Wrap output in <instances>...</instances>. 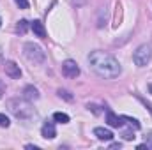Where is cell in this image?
Wrapping results in <instances>:
<instances>
[{
	"instance_id": "2e32d148",
	"label": "cell",
	"mask_w": 152,
	"mask_h": 150,
	"mask_svg": "<svg viewBox=\"0 0 152 150\" xmlns=\"http://www.w3.org/2000/svg\"><path fill=\"white\" fill-rule=\"evenodd\" d=\"M9 125H11V120L4 113H0V127H9Z\"/></svg>"
},
{
	"instance_id": "277c9868",
	"label": "cell",
	"mask_w": 152,
	"mask_h": 150,
	"mask_svg": "<svg viewBox=\"0 0 152 150\" xmlns=\"http://www.w3.org/2000/svg\"><path fill=\"white\" fill-rule=\"evenodd\" d=\"M23 53H25V57H27L32 64H44V60H46L44 50H42L39 44H36V42H25Z\"/></svg>"
},
{
	"instance_id": "44dd1931",
	"label": "cell",
	"mask_w": 152,
	"mask_h": 150,
	"mask_svg": "<svg viewBox=\"0 0 152 150\" xmlns=\"http://www.w3.org/2000/svg\"><path fill=\"white\" fill-rule=\"evenodd\" d=\"M122 147V143H112V149H120Z\"/></svg>"
},
{
	"instance_id": "30bf717a",
	"label": "cell",
	"mask_w": 152,
	"mask_h": 150,
	"mask_svg": "<svg viewBox=\"0 0 152 150\" xmlns=\"http://www.w3.org/2000/svg\"><path fill=\"white\" fill-rule=\"evenodd\" d=\"M106 122H108L110 127H122V125H124V118L118 117V115H115L113 111L106 113Z\"/></svg>"
},
{
	"instance_id": "5bb4252c",
	"label": "cell",
	"mask_w": 152,
	"mask_h": 150,
	"mask_svg": "<svg viewBox=\"0 0 152 150\" xmlns=\"http://www.w3.org/2000/svg\"><path fill=\"white\" fill-rule=\"evenodd\" d=\"M122 118H124L126 122H129V125H131V127H134V129H140V122H138L136 118H133V117H127V115H124Z\"/></svg>"
},
{
	"instance_id": "9a60e30c",
	"label": "cell",
	"mask_w": 152,
	"mask_h": 150,
	"mask_svg": "<svg viewBox=\"0 0 152 150\" xmlns=\"http://www.w3.org/2000/svg\"><path fill=\"white\" fill-rule=\"evenodd\" d=\"M27 25H28V21H27V20H21V21H18L16 30H18L20 34H25V32H27Z\"/></svg>"
},
{
	"instance_id": "7c38bea8",
	"label": "cell",
	"mask_w": 152,
	"mask_h": 150,
	"mask_svg": "<svg viewBox=\"0 0 152 150\" xmlns=\"http://www.w3.org/2000/svg\"><path fill=\"white\" fill-rule=\"evenodd\" d=\"M53 120L58 122V124H69V115L62 113V111H57V113H53Z\"/></svg>"
},
{
	"instance_id": "cb8c5ba5",
	"label": "cell",
	"mask_w": 152,
	"mask_h": 150,
	"mask_svg": "<svg viewBox=\"0 0 152 150\" xmlns=\"http://www.w3.org/2000/svg\"><path fill=\"white\" fill-rule=\"evenodd\" d=\"M0 25H2V20H0Z\"/></svg>"
},
{
	"instance_id": "ba28073f",
	"label": "cell",
	"mask_w": 152,
	"mask_h": 150,
	"mask_svg": "<svg viewBox=\"0 0 152 150\" xmlns=\"http://www.w3.org/2000/svg\"><path fill=\"white\" fill-rule=\"evenodd\" d=\"M94 136L101 141H112L113 140V133L110 129H104V127H96L94 129Z\"/></svg>"
},
{
	"instance_id": "6da1fadb",
	"label": "cell",
	"mask_w": 152,
	"mask_h": 150,
	"mask_svg": "<svg viewBox=\"0 0 152 150\" xmlns=\"http://www.w3.org/2000/svg\"><path fill=\"white\" fill-rule=\"evenodd\" d=\"M88 64H90V69L96 74L104 78V79H115V78H118L120 73H122L120 62L115 58L113 55H110L106 51H101V50L90 51Z\"/></svg>"
},
{
	"instance_id": "8fae6325",
	"label": "cell",
	"mask_w": 152,
	"mask_h": 150,
	"mask_svg": "<svg viewBox=\"0 0 152 150\" xmlns=\"http://www.w3.org/2000/svg\"><path fill=\"white\" fill-rule=\"evenodd\" d=\"M30 28H32V32H34L37 37H46V28H44L42 21H39V20L32 21V23H30Z\"/></svg>"
},
{
	"instance_id": "8992f818",
	"label": "cell",
	"mask_w": 152,
	"mask_h": 150,
	"mask_svg": "<svg viewBox=\"0 0 152 150\" xmlns=\"http://www.w3.org/2000/svg\"><path fill=\"white\" fill-rule=\"evenodd\" d=\"M4 71H5V74L9 76V78H12V79H20V78H21V69H20V66H18L16 62H12V60H7V62H5Z\"/></svg>"
},
{
	"instance_id": "603a6c76",
	"label": "cell",
	"mask_w": 152,
	"mask_h": 150,
	"mask_svg": "<svg viewBox=\"0 0 152 150\" xmlns=\"http://www.w3.org/2000/svg\"><path fill=\"white\" fill-rule=\"evenodd\" d=\"M149 92L152 94V83H149Z\"/></svg>"
},
{
	"instance_id": "d4e9b609",
	"label": "cell",
	"mask_w": 152,
	"mask_h": 150,
	"mask_svg": "<svg viewBox=\"0 0 152 150\" xmlns=\"http://www.w3.org/2000/svg\"><path fill=\"white\" fill-rule=\"evenodd\" d=\"M151 147H152V143H151Z\"/></svg>"
},
{
	"instance_id": "e0dca14e",
	"label": "cell",
	"mask_w": 152,
	"mask_h": 150,
	"mask_svg": "<svg viewBox=\"0 0 152 150\" xmlns=\"http://www.w3.org/2000/svg\"><path fill=\"white\" fill-rule=\"evenodd\" d=\"M14 2H16V5L20 9H27L28 7V0H14Z\"/></svg>"
},
{
	"instance_id": "ac0fdd59",
	"label": "cell",
	"mask_w": 152,
	"mask_h": 150,
	"mask_svg": "<svg viewBox=\"0 0 152 150\" xmlns=\"http://www.w3.org/2000/svg\"><path fill=\"white\" fill-rule=\"evenodd\" d=\"M122 136H124V140H126V141H131V140H134V134H133L131 131H126Z\"/></svg>"
},
{
	"instance_id": "52a82bcc",
	"label": "cell",
	"mask_w": 152,
	"mask_h": 150,
	"mask_svg": "<svg viewBox=\"0 0 152 150\" xmlns=\"http://www.w3.org/2000/svg\"><path fill=\"white\" fill-rule=\"evenodd\" d=\"M41 134H42L44 140H53L57 136V129H55V125L51 122H44L42 127H41Z\"/></svg>"
},
{
	"instance_id": "5b68a950",
	"label": "cell",
	"mask_w": 152,
	"mask_h": 150,
	"mask_svg": "<svg viewBox=\"0 0 152 150\" xmlns=\"http://www.w3.org/2000/svg\"><path fill=\"white\" fill-rule=\"evenodd\" d=\"M62 74L66 76V78H76V76H80L78 64H76L75 60H71V58L64 60L62 62Z\"/></svg>"
},
{
	"instance_id": "7402d4cb",
	"label": "cell",
	"mask_w": 152,
	"mask_h": 150,
	"mask_svg": "<svg viewBox=\"0 0 152 150\" xmlns=\"http://www.w3.org/2000/svg\"><path fill=\"white\" fill-rule=\"evenodd\" d=\"M27 149L28 150H37V147H36V145H27Z\"/></svg>"
},
{
	"instance_id": "9c48e42d",
	"label": "cell",
	"mask_w": 152,
	"mask_h": 150,
	"mask_svg": "<svg viewBox=\"0 0 152 150\" xmlns=\"http://www.w3.org/2000/svg\"><path fill=\"white\" fill-rule=\"evenodd\" d=\"M23 97L27 99V101H30V103H34V101H37L39 97V90L36 87H32V85H27L25 88H23Z\"/></svg>"
},
{
	"instance_id": "d6986e66",
	"label": "cell",
	"mask_w": 152,
	"mask_h": 150,
	"mask_svg": "<svg viewBox=\"0 0 152 150\" xmlns=\"http://www.w3.org/2000/svg\"><path fill=\"white\" fill-rule=\"evenodd\" d=\"M4 94H5V85L2 83V79H0V99L4 97Z\"/></svg>"
},
{
	"instance_id": "3957f363",
	"label": "cell",
	"mask_w": 152,
	"mask_h": 150,
	"mask_svg": "<svg viewBox=\"0 0 152 150\" xmlns=\"http://www.w3.org/2000/svg\"><path fill=\"white\" fill-rule=\"evenodd\" d=\"M151 60H152V42L140 44V46L134 50V53H133V62H134V66L145 67Z\"/></svg>"
},
{
	"instance_id": "4fadbf2b",
	"label": "cell",
	"mask_w": 152,
	"mask_h": 150,
	"mask_svg": "<svg viewBox=\"0 0 152 150\" xmlns=\"http://www.w3.org/2000/svg\"><path fill=\"white\" fill-rule=\"evenodd\" d=\"M57 94H58V97H60V99H66V101H69V103L73 101L71 92H69V90H66V88H58V90H57Z\"/></svg>"
},
{
	"instance_id": "7a4b0ae2",
	"label": "cell",
	"mask_w": 152,
	"mask_h": 150,
	"mask_svg": "<svg viewBox=\"0 0 152 150\" xmlns=\"http://www.w3.org/2000/svg\"><path fill=\"white\" fill-rule=\"evenodd\" d=\"M7 110L12 113L16 118H20V120H28V118H32V117L36 115L34 108L30 106V101L20 99V97L9 99V101H7Z\"/></svg>"
},
{
	"instance_id": "ffe728a7",
	"label": "cell",
	"mask_w": 152,
	"mask_h": 150,
	"mask_svg": "<svg viewBox=\"0 0 152 150\" xmlns=\"http://www.w3.org/2000/svg\"><path fill=\"white\" fill-rule=\"evenodd\" d=\"M142 103L147 106V110H149V111H151V115H152V104H151V103H147V101H143V99H142Z\"/></svg>"
}]
</instances>
